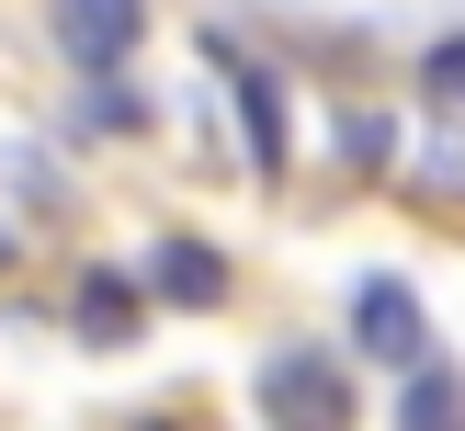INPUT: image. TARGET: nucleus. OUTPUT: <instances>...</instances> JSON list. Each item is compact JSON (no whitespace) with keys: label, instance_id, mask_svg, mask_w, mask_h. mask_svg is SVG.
I'll return each mask as SVG.
<instances>
[{"label":"nucleus","instance_id":"nucleus-5","mask_svg":"<svg viewBox=\"0 0 465 431\" xmlns=\"http://www.w3.org/2000/svg\"><path fill=\"white\" fill-rule=\"evenodd\" d=\"M136 318H148V284H136V272H80V295H68V329H80V340L125 352Z\"/></svg>","mask_w":465,"mask_h":431},{"label":"nucleus","instance_id":"nucleus-2","mask_svg":"<svg viewBox=\"0 0 465 431\" xmlns=\"http://www.w3.org/2000/svg\"><path fill=\"white\" fill-rule=\"evenodd\" d=\"M45 23H57V57L80 80H125L136 34H148V0H45Z\"/></svg>","mask_w":465,"mask_h":431},{"label":"nucleus","instance_id":"nucleus-8","mask_svg":"<svg viewBox=\"0 0 465 431\" xmlns=\"http://www.w3.org/2000/svg\"><path fill=\"white\" fill-rule=\"evenodd\" d=\"M148 125V103H136L125 80H91V103H80V136H136Z\"/></svg>","mask_w":465,"mask_h":431},{"label":"nucleus","instance_id":"nucleus-11","mask_svg":"<svg viewBox=\"0 0 465 431\" xmlns=\"http://www.w3.org/2000/svg\"><path fill=\"white\" fill-rule=\"evenodd\" d=\"M0 272H12V227H0Z\"/></svg>","mask_w":465,"mask_h":431},{"label":"nucleus","instance_id":"nucleus-10","mask_svg":"<svg viewBox=\"0 0 465 431\" xmlns=\"http://www.w3.org/2000/svg\"><path fill=\"white\" fill-rule=\"evenodd\" d=\"M341 148H352V171H375V159H386V113H352V136H341Z\"/></svg>","mask_w":465,"mask_h":431},{"label":"nucleus","instance_id":"nucleus-4","mask_svg":"<svg viewBox=\"0 0 465 431\" xmlns=\"http://www.w3.org/2000/svg\"><path fill=\"white\" fill-rule=\"evenodd\" d=\"M352 340H363L375 363H420V352H431V329H420V295H409L398 272H363V284H352Z\"/></svg>","mask_w":465,"mask_h":431},{"label":"nucleus","instance_id":"nucleus-1","mask_svg":"<svg viewBox=\"0 0 465 431\" xmlns=\"http://www.w3.org/2000/svg\"><path fill=\"white\" fill-rule=\"evenodd\" d=\"M250 397H262L272 431H352V408H363V397H352V363L318 352V340H284V352L262 363Z\"/></svg>","mask_w":465,"mask_h":431},{"label":"nucleus","instance_id":"nucleus-9","mask_svg":"<svg viewBox=\"0 0 465 431\" xmlns=\"http://www.w3.org/2000/svg\"><path fill=\"white\" fill-rule=\"evenodd\" d=\"M420 91H431V103H465V34H431V57H420Z\"/></svg>","mask_w":465,"mask_h":431},{"label":"nucleus","instance_id":"nucleus-7","mask_svg":"<svg viewBox=\"0 0 465 431\" xmlns=\"http://www.w3.org/2000/svg\"><path fill=\"white\" fill-rule=\"evenodd\" d=\"M398 420L409 431H465V375H454V363H409V397H398Z\"/></svg>","mask_w":465,"mask_h":431},{"label":"nucleus","instance_id":"nucleus-6","mask_svg":"<svg viewBox=\"0 0 465 431\" xmlns=\"http://www.w3.org/2000/svg\"><path fill=\"white\" fill-rule=\"evenodd\" d=\"M148 295H159V307H227V250L159 239V250H148Z\"/></svg>","mask_w":465,"mask_h":431},{"label":"nucleus","instance_id":"nucleus-3","mask_svg":"<svg viewBox=\"0 0 465 431\" xmlns=\"http://www.w3.org/2000/svg\"><path fill=\"white\" fill-rule=\"evenodd\" d=\"M204 57H216L227 68V91H239V148H250V171H262V181H284V80H272V68L262 57H239V45H227V34H204Z\"/></svg>","mask_w":465,"mask_h":431}]
</instances>
